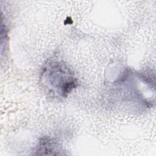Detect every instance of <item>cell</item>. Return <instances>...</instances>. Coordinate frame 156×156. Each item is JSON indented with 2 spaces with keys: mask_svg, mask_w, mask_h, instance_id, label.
<instances>
[{
  "mask_svg": "<svg viewBox=\"0 0 156 156\" xmlns=\"http://www.w3.org/2000/svg\"><path fill=\"white\" fill-rule=\"evenodd\" d=\"M42 84L49 93L66 97L77 87V79L63 62L54 61L47 63L41 73Z\"/></svg>",
  "mask_w": 156,
  "mask_h": 156,
  "instance_id": "1",
  "label": "cell"
}]
</instances>
